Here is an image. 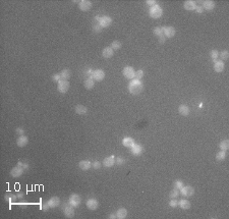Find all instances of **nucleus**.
<instances>
[{
    "label": "nucleus",
    "instance_id": "nucleus-1",
    "mask_svg": "<svg viewBox=\"0 0 229 219\" xmlns=\"http://www.w3.org/2000/svg\"><path fill=\"white\" fill-rule=\"evenodd\" d=\"M143 89H144V85L143 83L140 82V79H134L128 84V91L132 95H138L140 93H142Z\"/></svg>",
    "mask_w": 229,
    "mask_h": 219
},
{
    "label": "nucleus",
    "instance_id": "nucleus-2",
    "mask_svg": "<svg viewBox=\"0 0 229 219\" xmlns=\"http://www.w3.org/2000/svg\"><path fill=\"white\" fill-rule=\"evenodd\" d=\"M149 14H150V16L153 17V18H160L163 14V9L158 4H156V5H154L153 7L150 8Z\"/></svg>",
    "mask_w": 229,
    "mask_h": 219
},
{
    "label": "nucleus",
    "instance_id": "nucleus-3",
    "mask_svg": "<svg viewBox=\"0 0 229 219\" xmlns=\"http://www.w3.org/2000/svg\"><path fill=\"white\" fill-rule=\"evenodd\" d=\"M69 82L68 81H65V79H60L58 82V86H57V90L61 94H64L67 91L69 90Z\"/></svg>",
    "mask_w": 229,
    "mask_h": 219
},
{
    "label": "nucleus",
    "instance_id": "nucleus-4",
    "mask_svg": "<svg viewBox=\"0 0 229 219\" xmlns=\"http://www.w3.org/2000/svg\"><path fill=\"white\" fill-rule=\"evenodd\" d=\"M91 77L94 79V81H97V82H102L105 77V73L102 69H96L92 73Z\"/></svg>",
    "mask_w": 229,
    "mask_h": 219
},
{
    "label": "nucleus",
    "instance_id": "nucleus-5",
    "mask_svg": "<svg viewBox=\"0 0 229 219\" xmlns=\"http://www.w3.org/2000/svg\"><path fill=\"white\" fill-rule=\"evenodd\" d=\"M68 203H69V205H72V206L78 207V206H80V203H82V199H80V197L78 194H72V195H70V197H69Z\"/></svg>",
    "mask_w": 229,
    "mask_h": 219
},
{
    "label": "nucleus",
    "instance_id": "nucleus-6",
    "mask_svg": "<svg viewBox=\"0 0 229 219\" xmlns=\"http://www.w3.org/2000/svg\"><path fill=\"white\" fill-rule=\"evenodd\" d=\"M122 73H123V75H124V77H125V79H134V73H136V71H134V67H132V66H125L124 68H123Z\"/></svg>",
    "mask_w": 229,
    "mask_h": 219
},
{
    "label": "nucleus",
    "instance_id": "nucleus-7",
    "mask_svg": "<svg viewBox=\"0 0 229 219\" xmlns=\"http://www.w3.org/2000/svg\"><path fill=\"white\" fill-rule=\"evenodd\" d=\"M180 194L184 197H192L195 194V189L190 185H185V187L183 185L180 190Z\"/></svg>",
    "mask_w": 229,
    "mask_h": 219
},
{
    "label": "nucleus",
    "instance_id": "nucleus-8",
    "mask_svg": "<svg viewBox=\"0 0 229 219\" xmlns=\"http://www.w3.org/2000/svg\"><path fill=\"white\" fill-rule=\"evenodd\" d=\"M93 4H92L91 1H88V0H82L78 2V8L82 11H89L92 8Z\"/></svg>",
    "mask_w": 229,
    "mask_h": 219
},
{
    "label": "nucleus",
    "instance_id": "nucleus-9",
    "mask_svg": "<svg viewBox=\"0 0 229 219\" xmlns=\"http://www.w3.org/2000/svg\"><path fill=\"white\" fill-rule=\"evenodd\" d=\"M99 24L102 28H107V27L111 26L112 24V18L110 16H107V15H104V16H101L99 19Z\"/></svg>",
    "mask_w": 229,
    "mask_h": 219
},
{
    "label": "nucleus",
    "instance_id": "nucleus-10",
    "mask_svg": "<svg viewBox=\"0 0 229 219\" xmlns=\"http://www.w3.org/2000/svg\"><path fill=\"white\" fill-rule=\"evenodd\" d=\"M163 35L165 36V38H172V37L175 36V29L173 27H163Z\"/></svg>",
    "mask_w": 229,
    "mask_h": 219
},
{
    "label": "nucleus",
    "instance_id": "nucleus-11",
    "mask_svg": "<svg viewBox=\"0 0 229 219\" xmlns=\"http://www.w3.org/2000/svg\"><path fill=\"white\" fill-rule=\"evenodd\" d=\"M22 173H24V168L20 167V165H17V166H15V167H13L10 171V175L12 176V177H18V176H20Z\"/></svg>",
    "mask_w": 229,
    "mask_h": 219
},
{
    "label": "nucleus",
    "instance_id": "nucleus-12",
    "mask_svg": "<svg viewBox=\"0 0 229 219\" xmlns=\"http://www.w3.org/2000/svg\"><path fill=\"white\" fill-rule=\"evenodd\" d=\"M87 207H88L90 210L94 211L99 207V203H98V201L96 200V199L92 198V199H89V200L87 201Z\"/></svg>",
    "mask_w": 229,
    "mask_h": 219
},
{
    "label": "nucleus",
    "instance_id": "nucleus-13",
    "mask_svg": "<svg viewBox=\"0 0 229 219\" xmlns=\"http://www.w3.org/2000/svg\"><path fill=\"white\" fill-rule=\"evenodd\" d=\"M74 206H64V209H63V212H64L65 216L67 217V218H72V217L74 216Z\"/></svg>",
    "mask_w": 229,
    "mask_h": 219
},
{
    "label": "nucleus",
    "instance_id": "nucleus-14",
    "mask_svg": "<svg viewBox=\"0 0 229 219\" xmlns=\"http://www.w3.org/2000/svg\"><path fill=\"white\" fill-rule=\"evenodd\" d=\"M113 55H114V50H113L111 47L104 48L103 51H102V56H103L104 58H106V59H109V58H111Z\"/></svg>",
    "mask_w": 229,
    "mask_h": 219
},
{
    "label": "nucleus",
    "instance_id": "nucleus-15",
    "mask_svg": "<svg viewBox=\"0 0 229 219\" xmlns=\"http://www.w3.org/2000/svg\"><path fill=\"white\" fill-rule=\"evenodd\" d=\"M130 152H132V154L134 155V156H138V155H140L143 153V147L140 146V145L134 144V146L130 148Z\"/></svg>",
    "mask_w": 229,
    "mask_h": 219
},
{
    "label": "nucleus",
    "instance_id": "nucleus-16",
    "mask_svg": "<svg viewBox=\"0 0 229 219\" xmlns=\"http://www.w3.org/2000/svg\"><path fill=\"white\" fill-rule=\"evenodd\" d=\"M29 143V139L27 136H20L16 140V145L18 147H25L27 146Z\"/></svg>",
    "mask_w": 229,
    "mask_h": 219
},
{
    "label": "nucleus",
    "instance_id": "nucleus-17",
    "mask_svg": "<svg viewBox=\"0 0 229 219\" xmlns=\"http://www.w3.org/2000/svg\"><path fill=\"white\" fill-rule=\"evenodd\" d=\"M183 7L185 10H195L196 7H197V4H196L195 1H192V0H187L185 2L183 3Z\"/></svg>",
    "mask_w": 229,
    "mask_h": 219
},
{
    "label": "nucleus",
    "instance_id": "nucleus-18",
    "mask_svg": "<svg viewBox=\"0 0 229 219\" xmlns=\"http://www.w3.org/2000/svg\"><path fill=\"white\" fill-rule=\"evenodd\" d=\"M115 164V157L114 156H109L103 160V165L105 167H111Z\"/></svg>",
    "mask_w": 229,
    "mask_h": 219
},
{
    "label": "nucleus",
    "instance_id": "nucleus-19",
    "mask_svg": "<svg viewBox=\"0 0 229 219\" xmlns=\"http://www.w3.org/2000/svg\"><path fill=\"white\" fill-rule=\"evenodd\" d=\"M225 68V64L222 60H216L214 62V69L216 73H222Z\"/></svg>",
    "mask_w": 229,
    "mask_h": 219
},
{
    "label": "nucleus",
    "instance_id": "nucleus-20",
    "mask_svg": "<svg viewBox=\"0 0 229 219\" xmlns=\"http://www.w3.org/2000/svg\"><path fill=\"white\" fill-rule=\"evenodd\" d=\"M78 167L82 170H84V171H86V170H89L92 167V163L90 161H88V160H82V161H80L78 163Z\"/></svg>",
    "mask_w": 229,
    "mask_h": 219
},
{
    "label": "nucleus",
    "instance_id": "nucleus-21",
    "mask_svg": "<svg viewBox=\"0 0 229 219\" xmlns=\"http://www.w3.org/2000/svg\"><path fill=\"white\" fill-rule=\"evenodd\" d=\"M202 6L206 10H212V9L215 8V2L214 1H211V0H206V1H204Z\"/></svg>",
    "mask_w": 229,
    "mask_h": 219
},
{
    "label": "nucleus",
    "instance_id": "nucleus-22",
    "mask_svg": "<svg viewBox=\"0 0 229 219\" xmlns=\"http://www.w3.org/2000/svg\"><path fill=\"white\" fill-rule=\"evenodd\" d=\"M122 144H123V146L127 147V148H132L136 143H134V140L132 139V138L126 137L122 140Z\"/></svg>",
    "mask_w": 229,
    "mask_h": 219
},
{
    "label": "nucleus",
    "instance_id": "nucleus-23",
    "mask_svg": "<svg viewBox=\"0 0 229 219\" xmlns=\"http://www.w3.org/2000/svg\"><path fill=\"white\" fill-rule=\"evenodd\" d=\"M48 204H49L50 208H55L60 204V200H59L58 197H52L49 201H48Z\"/></svg>",
    "mask_w": 229,
    "mask_h": 219
},
{
    "label": "nucleus",
    "instance_id": "nucleus-24",
    "mask_svg": "<svg viewBox=\"0 0 229 219\" xmlns=\"http://www.w3.org/2000/svg\"><path fill=\"white\" fill-rule=\"evenodd\" d=\"M84 86H85V88L88 89V90H91V89H93L94 86H95V81H94L92 77H88V79L84 82Z\"/></svg>",
    "mask_w": 229,
    "mask_h": 219
},
{
    "label": "nucleus",
    "instance_id": "nucleus-25",
    "mask_svg": "<svg viewBox=\"0 0 229 219\" xmlns=\"http://www.w3.org/2000/svg\"><path fill=\"white\" fill-rule=\"evenodd\" d=\"M126 216H127V211H126L125 208H120V209H118V210H117L116 218L124 219V218H126Z\"/></svg>",
    "mask_w": 229,
    "mask_h": 219
},
{
    "label": "nucleus",
    "instance_id": "nucleus-26",
    "mask_svg": "<svg viewBox=\"0 0 229 219\" xmlns=\"http://www.w3.org/2000/svg\"><path fill=\"white\" fill-rule=\"evenodd\" d=\"M178 112H179L181 115L183 116H187L188 114H189L190 110H189V107L186 105H180L179 107H178Z\"/></svg>",
    "mask_w": 229,
    "mask_h": 219
},
{
    "label": "nucleus",
    "instance_id": "nucleus-27",
    "mask_svg": "<svg viewBox=\"0 0 229 219\" xmlns=\"http://www.w3.org/2000/svg\"><path fill=\"white\" fill-rule=\"evenodd\" d=\"M178 206L181 209H183V210H187V209L190 208V203H189V201L185 200V199H181V200L178 202Z\"/></svg>",
    "mask_w": 229,
    "mask_h": 219
},
{
    "label": "nucleus",
    "instance_id": "nucleus-28",
    "mask_svg": "<svg viewBox=\"0 0 229 219\" xmlns=\"http://www.w3.org/2000/svg\"><path fill=\"white\" fill-rule=\"evenodd\" d=\"M70 75H72V73H70V70H69L68 68L62 69L60 73L61 79H65V81H68V79H70Z\"/></svg>",
    "mask_w": 229,
    "mask_h": 219
},
{
    "label": "nucleus",
    "instance_id": "nucleus-29",
    "mask_svg": "<svg viewBox=\"0 0 229 219\" xmlns=\"http://www.w3.org/2000/svg\"><path fill=\"white\" fill-rule=\"evenodd\" d=\"M74 111H76L78 114H80V115H82V114H86V113H87L88 109H87L86 106H82V105H76V108H74Z\"/></svg>",
    "mask_w": 229,
    "mask_h": 219
},
{
    "label": "nucleus",
    "instance_id": "nucleus-30",
    "mask_svg": "<svg viewBox=\"0 0 229 219\" xmlns=\"http://www.w3.org/2000/svg\"><path fill=\"white\" fill-rule=\"evenodd\" d=\"M225 158H226V153H225V151H219L216 154L217 161H224Z\"/></svg>",
    "mask_w": 229,
    "mask_h": 219
},
{
    "label": "nucleus",
    "instance_id": "nucleus-31",
    "mask_svg": "<svg viewBox=\"0 0 229 219\" xmlns=\"http://www.w3.org/2000/svg\"><path fill=\"white\" fill-rule=\"evenodd\" d=\"M220 149L221 151H227L229 149V141L228 140H224L220 143Z\"/></svg>",
    "mask_w": 229,
    "mask_h": 219
},
{
    "label": "nucleus",
    "instance_id": "nucleus-32",
    "mask_svg": "<svg viewBox=\"0 0 229 219\" xmlns=\"http://www.w3.org/2000/svg\"><path fill=\"white\" fill-rule=\"evenodd\" d=\"M180 195V192L178 191V190L174 189L172 190V191L170 192V194H169V197H170V199H177L178 197H179Z\"/></svg>",
    "mask_w": 229,
    "mask_h": 219
},
{
    "label": "nucleus",
    "instance_id": "nucleus-33",
    "mask_svg": "<svg viewBox=\"0 0 229 219\" xmlns=\"http://www.w3.org/2000/svg\"><path fill=\"white\" fill-rule=\"evenodd\" d=\"M121 46H122V45H121V42H119V41H117V40H116V41H113L112 43H111L110 47L112 48L113 50H115V51H116V50L120 49Z\"/></svg>",
    "mask_w": 229,
    "mask_h": 219
},
{
    "label": "nucleus",
    "instance_id": "nucleus-34",
    "mask_svg": "<svg viewBox=\"0 0 229 219\" xmlns=\"http://www.w3.org/2000/svg\"><path fill=\"white\" fill-rule=\"evenodd\" d=\"M219 56H220L221 60H227L229 57V52L227 51V50H224V51H222L221 53H219Z\"/></svg>",
    "mask_w": 229,
    "mask_h": 219
},
{
    "label": "nucleus",
    "instance_id": "nucleus-35",
    "mask_svg": "<svg viewBox=\"0 0 229 219\" xmlns=\"http://www.w3.org/2000/svg\"><path fill=\"white\" fill-rule=\"evenodd\" d=\"M153 32H154V34H155L156 36L158 37V38L163 35V30H162V28H160V27H156V28L154 29Z\"/></svg>",
    "mask_w": 229,
    "mask_h": 219
},
{
    "label": "nucleus",
    "instance_id": "nucleus-36",
    "mask_svg": "<svg viewBox=\"0 0 229 219\" xmlns=\"http://www.w3.org/2000/svg\"><path fill=\"white\" fill-rule=\"evenodd\" d=\"M210 55H211L212 60L215 62V61L217 60V58L219 57V52L217 51V50H212V51H211V53H210Z\"/></svg>",
    "mask_w": 229,
    "mask_h": 219
},
{
    "label": "nucleus",
    "instance_id": "nucleus-37",
    "mask_svg": "<svg viewBox=\"0 0 229 219\" xmlns=\"http://www.w3.org/2000/svg\"><path fill=\"white\" fill-rule=\"evenodd\" d=\"M142 77H144V70L143 69H138V70L136 71V73H134V79H140Z\"/></svg>",
    "mask_w": 229,
    "mask_h": 219
},
{
    "label": "nucleus",
    "instance_id": "nucleus-38",
    "mask_svg": "<svg viewBox=\"0 0 229 219\" xmlns=\"http://www.w3.org/2000/svg\"><path fill=\"white\" fill-rule=\"evenodd\" d=\"M182 187H183V183H182L181 181H174V189L180 191Z\"/></svg>",
    "mask_w": 229,
    "mask_h": 219
},
{
    "label": "nucleus",
    "instance_id": "nucleus-39",
    "mask_svg": "<svg viewBox=\"0 0 229 219\" xmlns=\"http://www.w3.org/2000/svg\"><path fill=\"white\" fill-rule=\"evenodd\" d=\"M169 206L172 207V208H176V207L178 206V201L175 200V199H171V200L169 201Z\"/></svg>",
    "mask_w": 229,
    "mask_h": 219
},
{
    "label": "nucleus",
    "instance_id": "nucleus-40",
    "mask_svg": "<svg viewBox=\"0 0 229 219\" xmlns=\"http://www.w3.org/2000/svg\"><path fill=\"white\" fill-rule=\"evenodd\" d=\"M61 79V77H60V73H55V75H52V81L53 82H57L58 83L59 81Z\"/></svg>",
    "mask_w": 229,
    "mask_h": 219
},
{
    "label": "nucleus",
    "instance_id": "nucleus-41",
    "mask_svg": "<svg viewBox=\"0 0 229 219\" xmlns=\"http://www.w3.org/2000/svg\"><path fill=\"white\" fill-rule=\"evenodd\" d=\"M93 31L95 33H100L102 31V27L100 26V24L94 25V26H93Z\"/></svg>",
    "mask_w": 229,
    "mask_h": 219
},
{
    "label": "nucleus",
    "instance_id": "nucleus-42",
    "mask_svg": "<svg viewBox=\"0 0 229 219\" xmlns=\"http://www.w3.org/2000/svg\"><path fill=\"white\" fill-rule=\"evenodd\" d=\"M115 162H116L118 165H122V164L125 162V160H124V158H122V157H118V158L115 159Z\"/></svg>",
    "mask_w": 229,
    "mask_h": 219
},
{
    "label": "nucleus",
    "instance_id": "nucleus-43",
    "mask_svg": "<svg viewBox=\"0 0 229 219\" xmlns=\"http://www.w3.org/2000/svg\"><path fill=\"white\" fill-rule=\"evenodd\" d=\"M92 167L95 168V169H99V168L101 167V163H100L99 161H95L93 164H92Z\"/></svg>",
    "mask_w": 229,
    "mask_h": 219
},
{
    "label": "nucleus",
    "instance_id": "nucleus-44",
    "mask_svg": "<svg viewBox=\"0 0 229 219\" xmlns=\"http://www.w3.org/2000/svg\"><path fill=\"white\" fill-rule=\"evenodd\" d=\"M15 131H16L17 135H20V136H24V133H25V131L22 129H20V127H17V129H15Z\"/></svg>",
    "mask_w": 229,
    "mask_h": 219
},
{
    "label": "nucleus",
    "instance_id": "nucleus-45",
    "mask_svg": "<svg viewBox=\"0 0 229 219\" xmlns=\"http://www.w3.org/2000/svg\"><path fill=\"white\" fill-rule=\"evenodd\" d=\"M146 3L148 4V6H151V7H153L154 5H156V1H154V0H148Z\"/></svg>",
    "mask_w": 229,
    "mask_h": 219
},
{
    "label": "nucleus",
    "instance_id": "nucleus-46",
    "mask_svg": "<svg viewBox=\"0 0 229 219\" xmlns=\"http://www.w3.org/2000/svg\"><path fill=\"white\" fill-rule=\"evenodd\" d=\"M196 12H198V13H203L204 12V8H203V6H197L196 7Z\"/></svg>",
    "mask_w": 229,
    "mask_h": 219
},
{
    "label": "nucleus",
    "instance_id": "nucleus-47",
    "mask_svg": "<svg viewBox=\"0 0 229 219\" xmlns=\"http://www.w3.org/2000/svg\"><path fill=\"white\" fill-rule=\"evenodd\" d=\"M165 41H166V38L164 37V35H162V36L159 37V42H160L161 44H164Z\"/></svg>",
    "mask_w": 229,
    "mask_h": 219
},
{
    "label": "nucleus",
    "instance_id": "nucleus-48",
    "mask_svg": "<svg viewBox=\"0 0 229 219\" xmlns=\"http://www.w3.org/2000/svg\"><path fill=\"white\" fill-rule=\"evenodd\" d=\"M49 208H50V206H49V204H48V202H46L45 204L43 205V207H42V209H43L44 211H47Z\"/></svg>",
    "mask_w": 229,
    "mask_h": 219
},
{
    "label": "nucleus",
    "instance_id": "nucleus-49",
    "mask_svg": "<svg viewBox=\"0 0 229 219\" xmlns=\"http://www.w3.org/2000/svg\"><path fill=\"white\" fill-rule=\"evenodd\" d=\"M109 218H111V219L116 218V214H110V215H109Z\"/></svg>",
    "mask_w": 229,
    "mask_h": 219
},
{
    "label": "nucleus",
    "instance_id": "nucleus-50",
    "mask_svg": "<svg viewBox=\"0 0 229 219\" xmlns=\"http://www.w3.org/2000/svg\"><path fill=\"white\" fill-rule=\"evenodd\" d=\"M17 198H22V194H20V195H17Z\"/></svg>",
    "mask_w": 229,
    "mask_h": 219
}]
</instances>
